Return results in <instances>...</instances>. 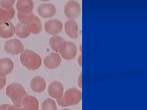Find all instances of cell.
<instances>
[{
	"mask_svg": "<svg viewBox=\"0 0 147 110\" xmlns=\"http://www.w3.org/2000/svg\"><path fill=\"white\" fill-rule=\"evenodd\" d=\"M16 8L18 13L28 14L33 12L34 3L33 0H17Z\"/></svg>",
	"mask_w": 147,
	"mask_h": 110,
	"instance_id": "cell-13",
	"label": "cell"
},
{
	"mask_svg": "<svg viewBox=\"0 0 147 110\" xmlns=\"http://www.w3.org/2000/svg\"><path fill=\"white\" fill-rule=\"evenodd\" d=\"M61 62V58L58 53L53 52L47 55L44 58L45 67L49 70H54L59 67Z\"/></svg>",
	"mask_w": 147,
	"mask_h": 110,
	"instance_id": "cell-9",
	"label": "cell"
},
{
	"mask_svg": "<svg viewBox=\"0 0 147 110\" xmlns=\"http://www.w3.org/2000/svg\"><path fill=\"white\" fill-rule=\"evenodd\" d=\"M30 87L32 91L36 93H42L46 88V82L43 77L37 76L31 80Z\"/></svg>",
	"mask_w": 147,
	"mask_h": 110,
	"instance_id": "cell-17",
	"label": "cell"
},
{
	"mask_svg": "<svg viewBox=\"0 0 147 110\" xmlns=\"http://www.w3.org/2000/svg\"><path fill=\"white\" fill-rule=\"evenodd\" d=\"M57 103L59 105V106H60L61 107L64 108V107H67V105L66 104L65 102H64L63 97L57 99Z\"/></svg>",
	"mask_w": 147,
	"mask_h": 110,
	"instance_id": "cell-23",
	"label": "cell"
},
{
	"mask_svg": "<svg viewBox=\"0 0 147 110\" xmlns=\"http://www.w3.org/2000/svg\"><path fill=\"white\" fill-rule=\"evenodd\" d=\"M80 52L82 53V45H80Z\"/></svg>",
	"mask_w": 147,
	"mask_h": 110,
	"instance_id": "cell-30",
	"label": "cell"
},
{
	"mask_svg": "<svg viewBox=\"0 0 147 110\" xmlns=\"http://www.w3.org/2000/svg\"><path fill=\"white\" fill-rule=\"evenodd\" d=\"M47 92L50 97L52 99L61 98L64 94V86L60 82L53 81L49 86Z\"/></svg>",
	"mask_w": 147,
	"mask_h": 110,
	"instance_id": "cell-11",
	"label": "cell"
},
{
	"mask_svg": "<svg viewBox=\"0 0 147 110\" xmlns=\"http://www.w3.org/2000/svg\"><path fill=\"white\" fill-rule=\"evenodd\" d=\"M16 32L15 34L20 39H26L30 36L31 33L28 30L26 27L25 25L22 24L20 23H18L16 25Z\"/></svg>",
	"mask_w": 147,
	"mask_h": 110,
	"instance_id": "cell-19",
	"label": "cell"
},
{
	"mask_svg": "<svg viewBox=\"0 0 147 110\" xmlns=\"http://www.w3.org/2000/svg\"><path fill=\"white\" fill-rule=\"evenodd\" d=\"M16 27L11 21L0 24V37L3 39L12 38L15 34Z\"/></svg>",
	"mask_w": 147,
	"mask_h": 110,
	"instance_id": "cell-16",
	"label": "cell"
},
{
	"mask_svg": "<svg viewBox=\"0 0 147 110\" xmlns=\"http://www.w3.org/2000/svg\"><path fill=\"white\" fill-rule=\"evenodd\" d=\"M25 25L30 33L33 34H38L40 33L42 29V23L39 18L34 15L33 13H30V15L28 18Z\"/></svg>",
	"mask_w": 147,
	"mask_h": 110,
	"instance_id": "cell-7",
	"label": "cell"
},
{
	"mask_svg": "<svg viewBox=\"0 0 147 110\" xmlns=\"http://www.w3.org/2000/svg\"><path fill=\"white\" fill-rule=\"evenodd\" d=\"M64 13L66 17L69 20H74L79 16L80 5L79 2L74 0L68 1L64 8Z\"/></svg>",
	"mask_w": 147,
	"mask_h": 110,
	"instance_id": "cell-5",
	"label": "cell"
},
{
	"mask_svg": "<svg viewBox=\"0 0 147 110\" xmlns=\"http://www.w3.org/2000/svg\"><path fill=\"white\" fill-rule=\"evenodd\" d=\"M16 14L15 9L13 7L9 9L0 8V24L11 21Z\"/></svg>",
	"mask_w": 147,
	"mask_h": 110,
	"instance_id": "cell-18",
	"label": "cell"
},
{
	"mask_svg": "<svg viewBox=\"0 0 147 110\" xmlns=\"http://www.w3.org/2000/svg\"><path fill=\"white\" fill-rule=\"evenodd\" d=\"M63 25L61 21L57 19H52L45 22L44 29L46 33L50 35L58 36L62 31Z\"/></svg>",
	"mask_w": 147,
	"mask_h": 110,
	"instance_id": "cell-8",
	"label": "cell"
},
{
	"mask_svg": "<svg viewBox=\"0 0 147 110\" xmlns=\"http://www.w3.org/2000/svg\"><path fill=\"white\" fill-rule=\"evenodd\" d=\"M59 54L64 60L70 61L74 59L77 53V47L75 44L69 41H63L58 48Z\"/></svg>",
	"mask_w": 147,
	"mask_h": 110,
	"instance_id": "cell-3",
	"label": "cell"
},
{
	"mask_svg": "<svg viewBox=\"0 0 147 110\" xmlns=\"http://www.w3.org/2000/svg\"><path fill=\"white\" fill-rule=\"evenodd\" d=\"M7 110H24L22 107H17L16 105H9Z\"/></svg>",
	"mask_w": 147,
	"mask_h": 110,
	"instance_id": "cell-25",
	"label": "cell"
},
{
	"mask_svg": "<svg viewBox=\"0 0 147 110\" xmlns=\"http://www.w3.org/2000/svg\"><path fill=\"white\" fill-rule=\"evenodd\" d=\"M39 1H43V2H47V1H50V0H39Z\"/></svg>",
	"mask_w": 147,
	"mask_h": 110,
	"instance_id": "cell-29",
	"label": "cell"
},
{
	"mask_svg": "<svg viewBox=\"0 0 147 110\" xmlns=\"http://www.w3.org/2000/svg\"><path fill=\"white\" fill-rule=\"evenodd\" d=\"M64 41V39L62 37L59 36H54L50 38L49 40V45L51 49L55 52L57 53L58 51V48L60 44Z\"/></svg>",
	"mask_w": 147,
	"mask_h": 110,
	"instance_id": "cell-20",
	"label": "cell"
},
{
	"mask_svg": "<svg viewBox=\"0 0 147 110\" xmlns=\"http://www.w3.org/2000/svg\"><path fill=\"white\" fill-rule=\"evenodd\" d=\"M0 110H1V109H0Z\"/></svg>",
	"mask_w": 147,
	"mask_h": 110,
	"instance_id": "cell-32",
	"label": "cell"
},
{
	"mask_svg": "<svg viewBox=\"0 0 147 110\" xmlns=\"http://www.w3.org/2000/svg\"><path fill=\"white\" fill-rule=\"evenodd\" d=\"M16 0H0V6L2 8L9 9L12 7Z\"/></svg>",
	"mask_w": 147,
	"mask_h": 110,
	"instance_id": "cell-22",
	"label": "cell"
},
{
	"mask_svg": "<svg viewBox=\"0 0 147 110\" xmlns=\"http://www.w3.org/2000/svg\"><path fill=\"white\" fill-rule=\"evenodd\" d=\"M9 104H3L0 105V109L1 110H7V108L9 106Z\"/></svg>",
	"mask_w": 147,
	"mask_h": 110,
	"instance_id": "cell-28",
	"label": "cell"
},
{
	"mask_svg": "<svg viewBox=\"0 0 147 110\" xmlns=\"http://www.w3.org/2000/svg\"><path fill=\"white\" fill-rule=\"evenodd\" d=\"M6 84V77L0 76V89H3V88Z\"/></svg>",
	"mask_w": 147,
	"mask_h": 110,
	"instance_id": "cell-24",
	"label": "cell"
},
{
	"mask_svg": "<svg viewBox=\"0 0 147 110\" xmlns=\"http://www.w3.org/2000/svg\"><path fill=\"white\" fill-rule=\"evenodd\" d=\"M77 62L80 67H82V54H80L79 57L77 59Z\"/></svg>",
	"mask_w": 147,
	"mask_h": 110,
	"instance_id": "cell-27",
	"label": "cell"
},
{
	"mask_svg": "<svg viewBox=\"0 0 147 110\" xmlns=\"http://www.w3.org/2000/svg\"><path fill=\"white\" fill-rule=\"evenodd\" d=\"M20 60L23 66L31 70L39 69L42 64L41 57L30 50H25L21 53Z\"/></svg>",
	"mask_w": 147,
	"mask_h": 110,
	"instance_id": "cell-1",
	"label": "cell"
},
{
	"mask_svg": "<svg viewBox=\"0 0 147 110\" xmlns=\"http://www.w3.org/2000/svg\"><path fill=\"white\" fill-rule=\"evenodd\" d=\"M63 97L67 107L77 105L82 100V92L76 88H71L64 93Z\"/></svg>",
	"mask_w": 147,
	"mask_h": 110,
	"instance_id": "cell-4",
	"label": "cell"
},
{
	"mask_svg": "<svg viewBox=\"0 0 147 110\" xmlns=\"http://www.w3.org/2000/svg\"><path fill=\"white\" fill-rule=\"evenodd\" d=\"M42 110H57L55 101L51 98L44 100L42 104Z\"/></svg>",
	"mask_w": 147,
	"mask_h": 110,
	"instance_id": "cell-21",
	"label": "cell"
},
{
	"mask_svg": "<svg viewBox=\"0 0 147 110\" xmlns=\"http://www.w3.org/2000/svg\"><path fill=\"white\" fill-rule=\"evenodd\" d=\"M6 94L13 105L17 107H22L23 99L28 95L24 86L17 82L12 83L7 87Z\"/></svg>",
	"mask_w": 147,
	"mask_h": 110,
	"instance_id": "cell-2",
	"label": "cell"
},
{
	"mask_svg": "<svg viewBox=\"0 0 147 110\" xmlns=\"http://www.w3.org/2000/svg\"><path fill=\"white\" fill-rule=\"evenodd\" d=\"M0 91H1V89H0Z\"/></svg>",
	"mask_w": 147,
	"mask_h": 110,
	"instance_id": "cell-33",
	"label": "cell"
},
{
	"mask_svg": "<svg viewBox=\"0 0 147 110\" xmlns=\"http://www.w3.org/2000/svg\"><path fill=\"white\" fill-rule=\"evenodd\" d=\"M14 68V64L10 58L0 59V76L4 77L10 74Z\"/></svg>",
	"mask_w": 147,
	"mask_h": 110,
	"instance_id": "cell-14",
	"label": "cell"
},
{
	"mask_svg": "<svg viewBox=\"0 0 147 110\" xmlns=\"http://www.w3.org/2000/svg\"><path fill=\"white\" fill-rule=\"evenodd\" d=\"M5 51L11 55H18L24 51V46L20 40L12 39L7 40L4 44Z\"/></svg>",
	"mask_w": 147,
	"mask_h": 110,
	"instance_id": "cell-6",
	"label": "cell"
},
{
	"mask_svg": "<svg viewBox=\"0 0 147 110\" xmlns=\"http://www.w3.org/2000/svg\"><path fill=\"white\" fill-rule=\"evenodd\" d=\"M57 9L51 3L41 4L38 7V13L40 17L44 18H50L56 14Z\"/></svg>",
	"mask_w": 147,
	"mask_h": 110,
	"instance_id": "cell-10",
	"label": "cell"
},
{
	"mask_svg": "<svg viewBox=\"0 0 147 110\" xmlns=\"http://www.w3.org/2000/svg\"><path fill=\"white\" fill-rule=\"evenodd\" d=\"M62 110H71V109H63Z\"/></svg>",
	"mask_w": 147,
	"mask_h": 110,
	"instance_id": "cell-31",
	"label": "cell"
},
{
	"mask_svg": "<svg viewBox=\"0 0 147 110\" xmlns=\"http://www.w3.org/2000/svg\"><path fill=\"white\" fill-rule=\"evenodd\" d=\"M22 107L24 110H39V101L34 96L27 95L22 100Z\"/></svg>",
	"mask_w": 147,
	"mask_h": 110,
	"instance_id": "cell-15",
	"label": "cell"
},
{
	"mask_svg": "<svg viewBox=\"0 0 147 110\" xmlns=\"http://www.w3.org/2000/svg\"><path fill=\"white\" fill-rule=\"evenodd\" d=\"M64 30L66 35L72 39L79 38V26L77 22L74 20L67 21L64 24Z\"/></svg>",
	"mask_w": 147,
	"mask_h": 110,
	"instance_id": "cell-12",
	"label": "cell"
},
{
	"mask_svg": "<svg viewBox=\"0 0 147 110\" xmlns=\"http://www.w3.org/2000/svg\"><path fill=\"white\" fill-rule=\"evenodd\" d=\"M77 84H78V86H79V88L80 89H82V73H80L79 78H78Z\"/></svg>",
	"mask_w": 147,
	"mask_h": 110,
	"instance_id": "cell-26",
	"label": "cell"
}]
</instances>
